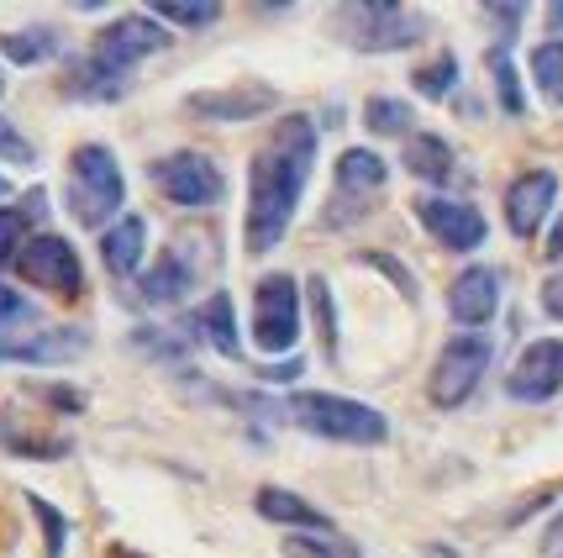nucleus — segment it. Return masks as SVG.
Here are the masks:
<instances>
[{"instance_id": "nucleus-41", "label": "nucleus", "mask_w": 563, "mask_h": 558, "mask_svg": "<svg viewBox=\"0 0 563 558\" xmlns=\"http://www.w3.org/2000/svg\"><path fill=\"white\" fill-rule=\"evenodd\" d=\"M548 548H553V554H563V516H553V522H548Z\"/></svg>"}, {"instance_id": "nucleus-11", "label": "nucleus", "mask_w": 563, "mask_h": 558, "mask_svg": "<svg viewBox=\"0 0 563 558\" xmlns=\"http://www.w3.org/2000/svg\"><path fill=\"white\" fill-rule=\"evenodd\" d=\"M417 221L427 227V238H438V248H448V253H474V248H485V238H490L485 211H479V206H468V200L421 195Z\"/></svg>"}, {"instance_id": "nucleus-16", "label": "nucleus", "mask_w": 563, "mask_h": 558, "mask_svg": "<svg viewBox=\"0 0 563 558\" xmlns=\"http://www.w3.org/2000/svg\"><path fill=\"white\" fill-rule=\"evenodd\" d=\"M553 200H559V174L553 169L516 174L511 185H506V227H511L521 243H532L542 232V221H548V211H553Z\"/></svg>"}, {"instance_id": "nucleus-39", "label": "nucleus", "mask_w": 563, "mask_h": 558, "mask_svg": "<svg viewBox=\"0 0 563 558\" xmlns=\"http://www.w3.org/2000/svg\"><path fill=\"white\" fill-rule=\"evenodd\" d=\"M295 374H306V359H285V364L258 369V380H269V385H290Z\"/></svg>"}, {"instance_id": "nucleus-42", "label": "nucleus", "mask_w": 563, "mask_h": 558, "mask_svg": "<svg viewBox=\"0 0 563 558\" xmlns=\"http://www.w3.org/2000/svg\"><path fill=\"white\" fill-rule=\"evenodd\" d=\"M548 32H553V37L563 32V6H548Z\"/></svg>"}, {"instance_id": "nucleus-1", "label": "nucleus", "mask_w": 563, "mask_h": 558, "mask_svg": "<svg viewBox=\"0 0 563 558\" xmlns=\"http://www.w3.org/2000/svg\"><path fill=\"white\" fill-rule=\"evenodd\" d=\"M317 164V122L311 117H285L269 127L264 147L247 164V221H243V243L247 253H269L279 248V238L290 232V217L300 206V190L311 179Z\"/></svg>"}, {"instance_id": "nucleus-19", "label": "nucleus", "mask_w": 563, "mask_h": 558, "mask_svg": "<svg viewBox=\"0 0 563 558\" xmlns=\"http://www.w3.org/2000/svg\"><path fill=\"white\" fill-rule=\"evenodd\" d=\"M0 442H5V453L32 463H53L74 453V437L64 427H48V416H0Z\"/></svg>"}, {"instance_id": "nucleus-9", "label": "nucleus", "mask_w": 563, "mask_h": 558, "mask_svg": "<svg viewBox=\"0 0 563 558\" xmlns=\"http://www.w3.org/2000/svg\"><path fill=\"white\" fill-rule=\"evenodd\" d=\"M390 185V169H385V158L379 153H368V147H343V158H338V195H332V211H327V227H347V221H358L368 211V200Z\"/></svg>"}, {"instance_id": "nucleus-24", "label": "nucleus", "mask_w": 563, "mask_h": 558, "mask_svg": "<svg viewBox=\"0 0 563 558\" xmlns=\"http://www.w3.org/2000/svg\"><path fill=\"white\" fill-rule=\"evenodd\" d=\"M43 211H48V190H32L22 206H0V269H11V259L37 238L32 227L43 221Z\"/></svg>"}, {"instance_id": "nucleus-13", "label": "nucleus", "mask_w": 563, "mask_h": 558, "mask_svg": "<svg viewBox=\"0 0 563 558\" xmlns=\"http://www.w3.org/2000/svg\"><path fill=\"white\" fill-rule=\"evenodd\" d=\"M563 390V338H538L506 374V395L521 406H542Z\"/></svg>"}, {"instance_id": "nucleus-5", "label": "nucleus", "mask_w": 563, "mask_h": 558, "mask_svg": "<svg viewBox=\"0 0 563 558\" xmlns=\"http://www.w3.org/2000/svg\"><path fill=\"white\" fill-rule=\"evenodd\" d=\"M490 353H495V342L485 338V332H459V338L438 353L432 374H427V401H432L438 412H459L468 395L479 390V380H485Z\"/></svg>"}, {"instance_id": "nucleus-29", "label": "nucleus", "mask_w": 563, "mask_h": 558, "mask_svg": "<svg viewBox=\"0 0 563 558\" xmlns=\"http://www.w3.org/2000/svg\"><path fill=\"white\" fill-rule=\"evenodd\" d=\"M279 554L285 558H364L358 554V543L332 537V533H290L285 543H279Z\"/></svg>"}, {"instance_id": "nucleus-37", "label": "nucleus", "mask_w": 563, "mask_h": 558, "mask_svg": "<svg viewBox=\"0 0 563 558\" xmlns=\"http://www.w3.org/2000/svg\"><path fill=\"white\" fill-rule=\"evenodd\" d=\"M26 395H32V401H43V406H53V412H64V416L85 412V395L69 390V385H26Z\"/></svg>"}, {"instance_id": "nucleus-10", "label": "nucleus", "mask_w": 563, "mask_h": 558, "mask_svg": "<svg viewBox=\"0 0 563 558\" xmlns=\"http://www.w3.org/2000/svg\"><path fill=\"white\" fill-rule=\"evenodd\" d=\"M153 179H158L164 195H169L174 206H185V211H206V206H217L221 190H227L221 169L206 153H169V158L153 164Z\"/></svg>"}, {"instance_id": "nucleus-17", "label": "nucleus", "mask_w": 563, "mask_h": 558, "mask_svg": "<svg viewBox=\"0 0 563 558\" xmlns=\"http://www.w3.org/2000/svg\"><path fill=\"white\" fill-rule=\"evenodd\" d=\"M495 311H500V274L490 264H468L453 285H448V316L464 327V332H479L490 327Z\"/></svg>"}, {"instance_id": "nucleus-14", "label": "nucleus", "mask_w": 563, "mask_h": 558, "mask_svg": "<svg viewBox=\"0 0 563 558\" xmlns=\"http://www.w3.org/2000/svg\"><path fill=\"white\" fill-rule=\"evenodd\" d=\"M196 248H206V238H179V243H169V253L158 264L147 269L143 285H137V295H143L147 306H179L185 295L196 291L200 264H206Z\"/></svg>"}, {"instance_id": "nucleus-33", "label": "nucleus", "mask_w": 563, "mask_h": 558, "mask_svg": "<svg viewBox=\"0 0 563 558\" xmlns=\"http://www.w3.org/2000/svg\"><path fill=\"white\" fill-rule=\"evenodd\" d=\"M306 295H311V311H317V332H321V342H327V359H338V311H332L327 280L311 274V280H306Z\"/></svg>"}, {"instance_id": "nucleus-3", "label": "nucleus", "mask_w": 563, "mask_h": 558, "mask_svg": "<svg viewBox=\"0 0 563 558\" xmlns=\"http://www.w3.org/2000/svg\"><path fill=\"white\" fill-rule=\"evenodd\" d=\"M290 422H300L306 433L327 437V442H347V448H379L390 437V422L353 401V395H327V390H295L290 395Z\"/></svg>"}, {"instance_id": "nucleus-26", "label": "nucleus", "mask_w": 563, "mask_h": 558, "mask_svg": "<svg viewBox=\"0 0 563 558\" xmlns=\"http://www.w3.org/2000/svg\"><path fill=\"white\" fill-rule=\"evenodd\" d=\"M485 69H490V85H495L500 111H506V117H527V90H521V74H516L511 48H500V43H495V48L485 53Z\"/></svg>"}, {"instance_id": "nucleus-31", "label": "nucleus", "mask_w": 563, "mask_h": 558, "mask_svg": "<svg viewBox=\"0 0 563 558\" xmlns=\"http://www.w3.org/2000/svg\"><path fill=\"white\" fill-rule=\"evenodd\" d=\"M22 501H26V511L37 516V527H43V548H48V558H64V548H69V516L53 506V501H43L37 490H26Z\"/></svg>"}, {"instance_id": "nucleus-23", "label": "nucleus", "mask_w": 563, "mask_h": 558, "mask_svg": "<svg viewBox=\"0 0 563 558\" xmlns=\"http://www.w3.org/2000/svg\"><path fill=\"white\" fill-rule=\"evenodd\" d=\"M400 164L417 174L421 185H453V179H459V158H453V147L442 143L438 132H411Z\"/></svg>"}, {"instance_id": "nucleus-28", "label": "nucleus", "mask_w": 563, "mask_h": 558, "mask_svg": "<svg viewBox=\"0 0 563 558\" xmlns=\"http://www.w3.org/2000/svg\"><path fill=\"white\" fill-rule=\"evenodd\" d=\"M532 79H538L542 100L563 111V37H548L532 48Z\"/></svg>"}, {"instance_id": "nucleus-8", "label": "nucleus", "mask_w": 563, "mask_h": 558, "mask_svg": "<svg viewBox=\"0 0 563 558\" xmlns=\"http://www.w3.org/2000/svg\"><path fill=\"white\" fill-rule=\"evenodd\" d=\"M90 353V332L85 327H16V332H0V364H74Z\"/></svg>"}, {"instance_id": "nucleus-22", "label": "nucleus", "mask_w": 563, "mask_h": 558, "mask_svg": "<svg viewBox=\"0 0 563 558\" xmlns=\"http://www.w3.org/2000/svg\"><path fill=\"white\" fill-rule=\"evenodd\" d=\"M253 511L264 522H279V527H295V533H332V516L317 511L311 501H300L295 490L285 485H258L253 490Z\"/></svg>"}, {"instance_id": "nucleus-27", "label": "nucleus", "mask_w": 563, "mask_h": 558, "mask_svg": "<svg viewBox=\"0 0 563 558\" xmlns=\"http://www.w3.org/2000/svg\"><path fill=\"white\" fill-rule=\"evenodd\" d=\"M411 122H417V111H411L406 100H395V96H368L364 127L374 132V138H411Z\"/></svg>"}, {"instance_id": "nucleus-4", "label": "nucleus", "mask_w": 563, "mask_h": 558, "mask_svg": "<svg viewBox=\"0 0 563 558\" xmlns=\"http://www.w3.org/2000/svg\"><path fill=\"white\" fill-rule=\"evenodd\" d=\"M332 22L353 53H400L427 37V17L400 0H353L332 11Z\"/></svg>"}, {"instance_id": "nucleus-32", "label": "nucleus", "mask_w": 563, "mask_h": 558, "mask_svg": "<svg viewBox=\"0 0 563 558\" xmlns=\"http://www.w3.org/2000/svg\"><path fill=\"white\" fill-rule=\"evenodd\" d=\"M411 85H417L421 100H448L453 85H459V58H453V53H438L432 64H421V69L411 74Z\"/></svg>"}, {"instance_id": "nucleus-34", "label": "nucleus", "mask_w": 563, "mask_h": 558, "mask_svg": "<svg viewBox=\"0 0 563 558\" xmlns=\"http://www.w3.org/2000/svg\"><path fill=\"white\" fill-rule=\"evenodd\" d=\"M16 327H37V306L0 285V332H16Z\"/></svg>"}, {"instance_id": "nucleus-25", "label": "nucleus", "mask_w": 563, "mask_h": 558, "mask_svg": "<svg viewBox=\"0 0 563 558\" xmlns=\"http://www.w3.org/2000/svg\"><path fill=\"white\" fill-rule=\"evenodd\" d=\"M58 32L53 26H22V32H0V53L11 58V64H22V69H32V64H48V58H58Z\"/></svg>"}, {"instance_id": "nucleus-7", "label": "nucleus", "mask_w": 563, "mask_h": 558, "mask_svg": "<svg viewBox=\"0 0 563 558\" xmlns=\"http://www.w3.org/2000/svg\"><path fill=\"white\" fill-rule=\"evenodd\" d=\"M253 342L258 353H290L300 342V291L290 274H264L253 285Z\"/></svg>"}, {"instance_id": "nucleus-38", "label": "nucleus", "mask_w": 563, "mask_h": 558, "mask_svg": "<svg viewBox=\"0 0 563 558\" xmlns=\"http://www.w3.org/2000/svg\"><path fill=\"white\" fill-rule=\"evenodd\" d=\"M542 311L553 316V321H563V274H548V280H542Z\"/></svg>"}, {"instance_id": "nucleus-30", "label": "nucleus", "mask_w": 563, "mask_h": 558, "mask_svg": "<svg viewBox=\"0 0 563 558\" xmlns=\"http://www.w3.org/2000/svg\"><path fill=\"white\" fill-rule=\"evenodd\" d=\"M153 17L169 26H185V32H206V26L221 22V6L217 0H206V6H196V0H153Z\"/></svg>"}, {"instance_id": "nucleus-2", "label": "nucleus", "mask_w": 563, "mask_h": 558, "mask_svg": "<svg viewBox=\"0 0 563 558\" xmlns=\"http://www.w3.org/2000/svg\"><path fill=\"white\" fill-rule=\"evenodd\" d=\"M64 206L79 227H117L122 221V206H126V179H122V164L117 153L106 143H79L69 153V179H64Z\"/></svg>"}, {"instance_id": "nucleus-20", "label": "nucleus", "mask_w": 563, "mask_h": 558, "mask_svg": "<svg viewBox=\"0 0 563 558\" xmlns=\"http://www.w3.org/2000/svg\"><path fill=\"white\" fill-rule=\"evenodd\" d=\"M185 332L206 348H217L221 359H243V342H238V321H232V295L227 291H211L200 300L190 321H185Z\"/></svg>"}, {"instance_id": "nucleus-12", "label": "nucleus", "mask_w": 563, "mask_h": 558, "mask_svg": "<svg viewBox=\"0 0 563 558\" xmlns=\"http://www.w3.org/2000/svg\"><path fill=\"white\" fill-rule=\"evenodd\" d=\"M279 106V90L274 85H258V79H243V85H227V90H196L185 100V111L200 117V122L217 127H238V122H258Z\"/></svg>"}, {"instance_id": "nucleus-21", "label": "nucleus", "mask_w": 563, "mask_h": 558, "mask_svg": "<svg viewBox=\"0 0 563 558\" xmlns=\"http://www.w3.org/2000/svg\"><path fill=\"white\" fill-rule=\"evenodd\" d=\"M143 248H147V217L126 211L117 227L100 232V264H106L111 280H132L143 269Z\"/></svg>"}, {"instance_id": "nucleus-35", "label": "nucleus", "mask_w": 563, "mask_h": 558, "mask_svg": "<svg viewBox=\"0 0 563 558\" xmlns=\"http://www.w3.org/2000/svg\"><path fill=\"white\" fill-rule=\"evenodd\" d=\"M0 164H22V169L37 164V147L26 143L22 132H16V122H5V117H0Z\"/></svg>"}, {"instance_id": "nucleus-40", "label": "nucleus", "mask_w": 563, "mask_h": 558, "mask_svg": "<svg viewBox=\"0 0 563 558\" xmlns=\"http://www.w3.org/2000/svg\"><path fill=\"white\" fill-rule=\"evenodd\" d=\"M548 264H563V211H559V221H553V232H548Z\"/></svg>"}, {"instance_id": "nucleus-18", "label": "nucleus", "mask_w": 563, "mask_h": 558, "mask_svg": "<svg viewBox=\"0 0 563 558\" xmlns=\"http://www.w3.org/2000/svg\"><path fill=\"white\" fill-rule=\"evenodd\" d=\"M132 74L137 69H126V64H111L106 53H79L69 69H64V96L69 100H122L126 90H132Z\"/></svg>"}, {"instance_id": "nucleus-6", "label": "nucleus", "mask_w": 563, "mask_h": 558, "mask_svg": "<svg viewBox=\"0 0 563 558\" xmlns=\"http://www.w3.org/2000/svg\"><path fill=\"white\" fill-rule=\"evenodd\" d=\"M11 274L26 280L32 291L58 295V300H79V295H85V264H79V253H74L69 238H58V232H37V238L11 259Z\"/></svg>"}, {"instance_id": "nucleus-43", "label": "nucleus", "mask_w": 563, "mask_h": 558, "mask_svg": "<svg viewBox=\"0 0 563 558\" xmlns=\"http://www.w3.org/2000/svg\"><path fill=\"white\" fill-rule=\"evenodd\" d=\"M0 195H11V179H5V174H0Z\"/></svg>"}, {"instance_id": "nucleus-44", "label": "nucleus", "mask_w": 563, "mask_h": 558, "mask_svg": "<svg viewBox=\"0 0 563 558\" xmlns=\"http://www.w3.org/2000/svg\"><path fill=\"white\" fill-rule=\"evenodd\" d=\"M0 96H5V74H0Z\"/></svg>"}, {"instance_id": "nucleus-36", "label": "nucleus", "mask_w": 563, "mask_h": 558, "mask_svg": "<svg viewBox=\"0 0 563 558\" xmlns=\"http://www.w3.org/2000/svg\"><path fill=\"white\" fill-rule=\"evenodd\" d=\"M479 17L495 26V37H500V48H506V43H516V26L527 22V6H521V0H511V6H485Z\"/></svg>"}, {"instance_id": "nucleus-15", "label": "nucleus", "mask_w": 563, "mask_h": 558, "mask_svg": "<svg viewBox=\"0 0 563 558\" xmlns=\"http://www.w3.org/2000/svg\"><path fill=\"white\" fill-rule=\"evenodd\" d=\"M174 37L164 32V22L158 17H143V11H126V17H117L111 26H100L96 43L90 48L106 53L111 64H126V69H137L147 53H164Z\"/></svg>"}]
</instances>
